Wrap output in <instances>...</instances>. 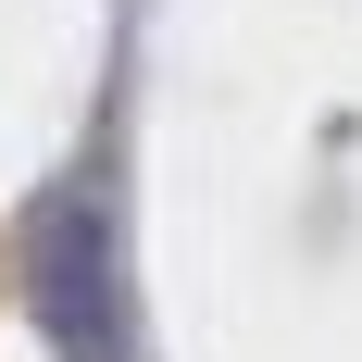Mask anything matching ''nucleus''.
Masks as SVG:
<instances>
[{
    "mask_svg": "<svg viewBox=\"0 0 362 362\" xmlns=\"http://www.w3.org/2000/svg\"><path fill=\"white\" fill-rule=\"evenodd\" d=\"M13 275H25V313L63 362H125V238H112V200L50 187L25 213Z\"/></svg>",
    "mask_w": 362,
    "mask_h": 362,
    "instance_id": "nucleus-1",
    "label": "nucleus"
}]
</instances>
